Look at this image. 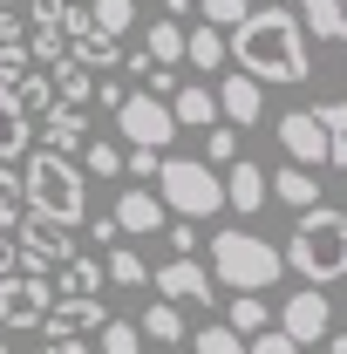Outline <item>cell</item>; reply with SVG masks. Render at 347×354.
<instances>
[{"mask_svg":"<svg viewBox=\"0 0 347 354\" xmlns=\"http://www.w3.org/2000/svg\"><path fill=\"white\" fill-rule=\"evenodd\" d=\"M136 348H143V334H136V320H116V313H109V327L95 334V354H136Z\"/></svg>","mask_w":347,"mask_h":354,"instance_id":"obj_36","label":"cell"},{"mask_svg":"<svg viewBox=\"0 0 347 354\" xmlns=\"http://www.w3.org/2000/svg\"><path fill=\"white\" fill-rule=\"evenodd\" d=\"M279 334H286L293 348H320V341L334 334V300L313 293V286L286 293V307H279Z\"/></svg>","mask_w":347,"mask_h":354,"instance_id":"obj_9","label":"cell"},{"mask_svg":"<svg viewBox=\"0 0 347 354\" xmlns=\"http://www.w3.org/2000/svg\"><path fill=\"white\" fill-rule=\"evenodd\" d=\"M116 130H123V150H171V136H177V123H171V102H157V95H143V88H130L123 95V109H116Z\"/></svg>","mask_w":347,"mask_h":354,"instance_id":"obj_6","label":"cell"},{"mask_svg":"<svg viewBox=\"0 0 347 354\" xmlns=\"http://www.w3.org/2000/svg\"><path fill=\"white\" fill-rule=\"evenodd\" d=\"M279 272H286V259H279L272 239L245 232V225L212 232V286H225V293H252V300H259L265 286H279Z\"/></svg>","mask_w":347,"mask_h":354,"instance_id":"obj_4","label":"cell"},{"mask_svg":"<svg viewBox=\"0 0 347 354\" xmlns=\"http://www.w3.org/2000/svg\"><path fill=\"white\" fill-rule=\"evenodd\" d=\"M123 171L143 184V177H157V171H164V157H157V150H123Z\"/></svg>","mask_w":347,"mask_h":354,"instance_id":"obj_41","label":"cell"},{"mask_svg":"<svg viewBox=\"0 0 347 354\" xmlns=\"http://www.w3.org/2000/svg\"><path fill=\"white\" fill-rule=\"evenodd\" d=\"M150 286H157V300H171V307H212L218 286H212V266L198 259H171L150 272Z\"/></svg>","mask_w":347,"mask_h":354,"instance_id":"obj_10","label":"cell"},{"mask_svg":"<svg viewBox=\"0 0 347 354\" xmlns=\"http://www.w3.org/2000/svg\"><path fill=\"white\" fill-rule=\"evenodd\" d=\"M88 28L109 35V41H123L136 28V0H88Z\"/></svg>","mask_w":347,"mask_h":354,"instance_id":"obj_29","label":"cell"},{"mask_svg":"<svg viewBox=\"0 0 347 354\" xmlns=\"http://www.w3.org/2000/svg\"><path fill=\"white\" fill-rule=\"evenodd\" d=\"M238 157H245V150H238V130H225V123H218V130H205V164H238Z\"/></svg>","mask_w":347,"mask_h":354,"instance_id":"obj_38","label":"cell"},{"mask_svg":"<svg viewBox=\"0 0 347 354\" xmlns=\"http://www.w3.org/2000/svg\"><path fill=\"white\" fill-rule=\"evenodd\" d=\"M35 354H95V348H88V341H41Z\"/></svg>","mask_w":347,"mask_h":354,"instance_id":"obj_45","label":"cell"},{"mask_svg":"<svg viewBox=\"0 0 347 354\" xmlns=\"http://www.w3.org/2000/svg\"><path fill=\"white\" fill-rule=\"evenodd\" d=\"M279 259L293 266L313 293L334 286V279H347V212H341V205H313V212H300L293 239L279 245Z\"/></svg>","mask_w":347,"mask_h":354,"instance_id":"obj_2","label":"cell"},{"mask_svg":"<svg viewBox=\"0 0 347 354\" xmlns=\"http://www.w3.org/2000/svg\"><path fill=\"white\" fill-rule=\"evenodd\" d=\"M143 55H150L157 68H177V62H184V28H177V21H150V28H143Z\"/></svg>","mask_w":347,"mask_h":354,"instance_id":"obj_28","label":"cell"},{"mask_svg":"<svg viewBox=\"0 0 347 354\" xmlns=\"http://www.w3.org/2000/svg\"><path fill=\"white\" fill-rule=\"evenodd\" d=\"M102 327H109V307L102 300H55L48 320H41V341H88Z\"/></svg>","mask_w":347,"mask_h":354,"instance_id":"obj_12","label":"cell"},{"mask_svg":"<svg viewBox=\"0 0 347 354\" xmlns=\"http://www.w3.org/2000/svg\"><path fill=\"white\" fill-rule=\"evenodd\" d=\"M102 279H109V286H150V266H143L136 245H109V252H102Z\"/></svg>","mask_w":347,"mask_h":354,"instance_id":"obj_27","label":"cell"},{"mask_svg":"<svg viewBox=\"0 0 347 354\" xmlns=\"http://www.w3.org/2000/svg\"><path fill=\"white\" fill-rule=\"evenodd\" d=\"M225 327L245 341V334H265V327H272V313H265V300H252V293H232V320H225Z\"/></svg>","mask_w":347,"mask_h":354,"instance_id":"obj_32","label":"cell"},{"mask_svg":"<svg viewBox=\"0 0 347 354\" xmlns=\"http://www.w3.org/2000/svg\"><path fill=\"white\" fill-rule=\"evenodd\" d=\"M0 279H14V239L0 232Z\"/></svg>","mask_w":347,"mask_h":354,"instance_id":"obj_46","label":"cell"},{"mask_svg":"<svg viewBox=\"0 0 347 354\" xmlns=\"http://www.w3.org/2000/svg\"><path fill=\"white\" fill-rule=\"evenodd\" d=\"M212 95H218V123H238V130H252V123L265 116V88L252 82V75H225Z\"/></svg>","mask_w":347,"mask_h":354,"instance_id":"obj_15","label":"cell"},{"mask_svg":"<svg viewBox=\"0 0 347 354\" xmlns=\"http://www.w3.org/2000/svg\"><path fill=\"white\" fill-rule=\"evenodd\" d=\"M313 116L327 130V171H347V102H320Z\"/></svg>","mask_w":347,"mask_h":354,"instance_id":"obj_30","label":"cell"},{"mask_svg":"<svg viewBox=\"0 0 347 354\" xmlns=\"http://www.w3.org/2000/svg\"><path fill=\"white\" fill-rule=\"evenodd\" d=\"M320 354H347V334H327V341H320Z\"/></svg>","mask_w":347,"mask_h":354,"instance_id":"obj_48","label":"cell"},{"mask_svg":"<svg viewBox=\"0 0 347 354\" xmlns=\"http://www.w3.org/2000/svg\"><path fill=\"white\" fill-rule=\"evenodd\" d=\"M245 354H300V348H293L279 327H265V334H252V341H245Z\"/></svg>","mask_w":347,"mask_h":354,"instance_id":"obj_42","label":"cell"},{"mask_svg":"<svg viewBox=\"0 0 347 354\" xmlns=\"http://www.w3.org/2000/svg\"><path fill=\"white\" fill-rule=\"evenodd\" d=\"M191 7H198V28H218V35H232L252 14V0H191Z\"/></svg>","mask_w":347,"mask_h":354,"instance_id":"obj_31","label":"cell"},{"mask_svg":"<svg viewBox=\"0 0 347 354\" xmlns=\"http://www.w3.org/2000/svg\"><path fill=\"white\" fill-rule=\"evenodd\" d=\"M41 150H55V157L75 164V157L88 150V116H82V109H68V102H55V109L41 116Z\"/></svg>","mask_w":347,"mask_h":354,"instance_id":"obj_16","label":"cell"},{"mask_svg":"<svg viewBox=\"0 0 347 354\" xmlns=\"http://www.w3.org/2000/svg\"><path fill=\"white\" fill-rule=\"evenodd\" d=\"M68 55V35H62V0H35L28 7V62L35 68H55Z\"/></svg>","mask_w":347,"mask_h":354,"instance_id":"obj_13","label":"cell"},{"mask_svg":"<svg viewBox=\"0 0 347 354\" xmlns=\"http://www.w3.org/2000/svg\"><path fill=\"white\" fill-rule=\"evenodd\" d=\"M48 82H55V102H68V109H88V95H95V75H88L75 55H62L48 68Z\"/></svg>","mask_w":347,"mask_h":354,"instance_id":"obj_21","label":"cell"},{"mask_svg":"<svg viewBox=\"0 0 347 354\" xmlns=\"http://www.w3.org/2000/svg\"><path fill=\"white\" fill-rule=\"evenodd\" d=\"M28 136H35V123L21 116V102L0 88V164H14L21 150H28Z\"/></svg>","mask_w":347,"mask_h":354,"instance_id":"obj_26","label":"cell"},{"mask_svg":"<svg viewBox=\"0 0 347 354\" xmlns=\"http://www.w3.org/2000/svg\"><path fill=\"white\" fill-rule=\"evenodd\" d=\"M14 102H21V116H28V123H35V116H48V109H55V82H48V68H35L28 82L14 88Z\"/></svg>","mask_w":347,"mask_h":354,"instance_id":"obj_33","label":"cell"},{"mask_svg":"<svg viewBox=\"0 0 347 354\" xmlns=\"http://www.w3.org/2000/svg\"><path fill=\"white\" fill-rule=\"evenodd\" d=\"M157 205L177 212L184 225L218 218V212H225V177H218L205 157H164V171H157Z\"/></svg>","mask_w":347,"mask_h":354,"instance_id":"obj_5","label":"cell"},{"mask_svg":"<svg viewBox=\"0 0 347 354\" xmlns=\"http://www.w3.org/2000/svg\"><path fill=\"white\" fill-rule=\"evenodd\" d=\"M191 354H245V341H238V334H232V327H198V334H191Z\"/></svg>","mask_w":347,"mask_h":354,"instance_id":"obj_37","label":"cell"},{"mask_svg":"<svg viewBox=\"0 0 347 354\" xmlns=\"http://www.w3.org/2000/svg\"><path fill=\"white\" fill-rule=\"evenodd\" d=\"M48 307H55V279H28V272L0 279V334H28V327H41Z\"/></svg>","mask_w":347,"mask_h":354,"instance_id":"obj_8","label":"cell"},{"mask_svg":"<svg viewBox=\"0 0 347 354\" xmlns=\"http://www.w3.org/2000/svg\"><path fill=\"white\" fill-rule=\"evenodd\" d=\"M68 7H88V0H68Z\"/></svg>","mask_w":347,"mask_h":354,"instance_id":"obj_51","label":"cell"},{"mask_svg":"<svg viewBox=\"0 0 347 354\" xmlns=\"http://www.w3.org/2000/svg\"><path fill=\"white\" fill-rule=\"evenodd\" d=\"M184 14H198V7H191V0H164V21H177V28H184Z\"/></svg>","mask_w":347,"mask_h":354,"instance_id":"obj_47","label":"cell"},{"mask_svg":"<svg viewBox=\"0 0 347 354\" xmlns=\"http://www.w3.org/2000/svg\"><path fill=\"white\" fill-rule=\"evenodd\" d=\"M109 218H116V232H123V239H157L171 212L157 205V191H143V184H123V198H116V212H109Z\"/></svg>","mask_w":347,"mask_h":354,"instance_id":"obj_14","label":"cell"},{"mask_svg":"<svg viewBox=\"0 0 347 354\" xmlns=\"http://www.w3.org/2000/svg\"><path fill=\"white\" fill-rule=\"evenodd\" d=\"M300 28L320 41H347V0H300Z\"/></svg>","mask_w":347,"mask_h":354,"instance_id":"obj_24","label":"cell"},{"mask_svg":"<svg viewBox=\"0 0 347 354\" xmlns=\"http://www.w3.org/2000/svg\"><path fill=\"white\" fill-rule=\"evenodd\" d=\"M35 75V62H28V48H0V88L14 95V88Z\"/></svg>","mask_w":347,"mask_h":354,"instance_id":"obj_39","label":"cell"},{"mask_svg":"<svg viewBox=\"0 0 347 354\" xmlns=\"http://www.w3.org/2000/svg\"><path fill=\"white\" fill-rule=\"evenodd\" d=\"M272 130H279V143H286L293 171H320V164H327V130H320V116H313V109H286Z\"/></svg>","mask_w":347,"mask_h":354,"instance_id":"obj_11","label":"cell"},{"mask_svg":"<svg viewBox=\"0 0 347 354\" xmlns=\"http://www.w3.org/2000/svg\"><path fill=\"white\" fill-rule=\"evenodd\" d=\"M0 354H14V348H7V334H0Z\"/></svg>","mask_w":347,"mask_h":354,"instance_id":"obj_49","label":"cell"},{"mask_svg":"<svg viewBox=\"0 0 347 354\" xmlns=\"http://www.w3.org/2000/svg\"><path fill=\"white\" fill-rule=\"evenodd\" d=\"M88 239H95L102 252H109V245H123V232H116V218H109V212H102V218H88Z\"/></svg>","mask_w":347,"mask_h":354,"instance_id":"obj_43","label":"cell"},{"mask_svg":"<svg viewBox=\"0 0 347 354\" xmlns=\"http://www.w3.org/2000/svg\"><path fill=\"white\" fill-rule=\"evenodd\" d=\"M102 286H109L102 279V259H82V252L55 272V300H102Z\"/></svg>","mask_w":347,"mask_h":354,"instance_id":"obj_19","label":"cell"},{"mask_svg":"<svg viewBox=\"0 0 347 354\" xmlns=\"http://www.w3.org/2000/svg\"><path fill=\"white\" fill-rule=\"evenodd\" d=\"M123 95H130V82H116V75H95V95H88V102L116 116V109H123Z\"/></svg>","mask_w":347,"mask_h":354,"instance_id":"obj_40","label":"cell"},{"mask_svg":"<svg viewBox=\"0 0 347 354\" xmlns=\"http://www.w3.org/2000/svg\"><path fill=\"white\" fill-rule=\"evenodd\" d=\"M225 55L238 62V75H252L259 88H300L313 82V55H306V28L293 7H252L232 35Z\"/></svg>","mask_w":347,"mask_h":354,"instance_id":"obj_1","label":"cell"},{"mask_svg":"<svg viewBox=\"0 0 347 354\" xmlns=\"http://www.w3.org/2000/svg\"><path fill=\"white\" fill-rule=\"evenodd\" d=\"M0 7H21V0H0Z\"/></svg>","mask_w":347,"mask_h":354,"instance_id":"obj_50","label":"cell"},{"mask_svg":"<svg viewBox=\"0 0 347 354\" xmlns=\"http://www.w3.org/2000/svg\"><path fill=\"white\" fill-rule=\"evenodd\" d=\"M171 123L177 130H218V95L205 82H184L171 95Z\"/></svg>","mask_w":347,"mask_h":354,"instance_id":"obj_18","label":"cell"},{"mask_svg":"<svg viewBox=\"0 0 347 354\" xmlns=\"http://www.w3.org/2000/svg\"><path fill=\"white\" fill-rule=\"evenodd\" d=\"M123 75H136V82L150 88V75H157V62H150V55H143V48H136V55H123Z\"/></svg>","mask_w":347,"mask_h":354,"instance_id":"obj_44","label":"cell"},{"mask_svg":"<svg viewBox=\"0 0 347 354\" xmlns=\"http://www.w3.org/2000/svg\"><path fill=\"white\" fill-rule=\"evenodd\" d=\"M265 191H272L279 205H293V212H313V205H320V177L293 171V164H286V171H265Z\"/></svg>","mask_w":347,"mask_h":354,"instance_id":"obj_20","label":"cell"},{"mask_svg":"<svg viewBox=\"0 0 347 354\" xmlns=\"http://www.w3.org/2000/svg\"><path fill=\"white\" fill-rule=\"evenodd\" d=\"M136 334H143V341H157V348H177V341H184V307L150 300V307L136 313Z\"/></svg>","mask_w":347,"mask_h":354,"instance_id":"obj_22","label":"cell"},{"mask_svg":"<svg viewBox=\"0 0 347 354\" xmlns=\"http://www.w3.org/2000/svg\"><path fill=\"white\" fill-rule=\"evenodd\" d=\"M82 171H88V177H116V171H123V143H116V136H88Z\"/></svg>","mask_w":347,"mask_h":354,"instance_id":"obj_35","label":"cell"},{"mask_svg":"<svg viewBox=\"0 0 347 354\" xmlns=\"http://www.w3.org/2000/svg\"><path fill=\"white\" fill-rule=\"evenodd\" d=\"M184 62H191V68H205V75H218V68L232 62V55H225V35L191 21V28H184Z\"/></svg>","mask_w":347,"mask_h":354,"instance_id":"obj_25","label":"cell"},{"mask_svg":"<svg viewBox=\"0 0 347 354\" xmlns=\"http://www.w3.org/2000/svg\"><path fill=\"white\" fill-rule=\"evenodd\" d=\"M68 55L82 62L88 75H102V68L123 62V41H109V35H95V28H75V35H68Z\"/></svg>","mask_w":347,"mask_h":354,"instance_id":"obj_23","label":"cell"},{"mask_svg":"<svg viewBox=\"0 0 347 354\" xmlns=\"http://www.w3.org/2000/svg\"><path fill=\"white\" fill-rule=\"evenodd\" d=\"M21 218H28V198H21V171H14V164H0V232H14Z\"/></svg>","mask_w":347,"mask_h":354,"instance_id":"obj_34","label":"cell"},{"mask_svg":"<svg viewBox=\"0 0 347 354\" xmlns=\"http://www.w3.org/2000/svg\"><path fill=\"white\" fill-rule=\"evenodd\" d=\"M68 259H75V239H68L62 225L21 218V239H14V272H28V279H48V272H62Z\"/></svg>","mask_w":347,"mask_h":354,"instance_id":"obj_7","label":"cell"},{"mask_svg":"<svg viewBox=\"0 0 347 354\" xmlns=\"http://www.w3.org/2000/svg\"><path fill=\"white\" fill-rule=\"evenodd\" d=\"M265 198H272V191H265V171L252 164V157H238V164L225 171V205H232V212H245V218H259Z\"/></svg>","mask_w":347,"mask_h":354,"instance_id":"obj_17","label":"cell"},{"mask_svg":"<svg viewBox=\"0 0 347 354\" xmlns=\"http://www.w3.org/2000/svg\"><path fill=\"white\" fill-rule=\"evenodd\" d=\"M21 198H28V218L62 225V232L88 218V184H82V164H68V157H55V150H28Z\"/></svg>","mask_w":347,"mask_h":354,"instance_id":"obj_3","label":"cell"}]
</instances>
